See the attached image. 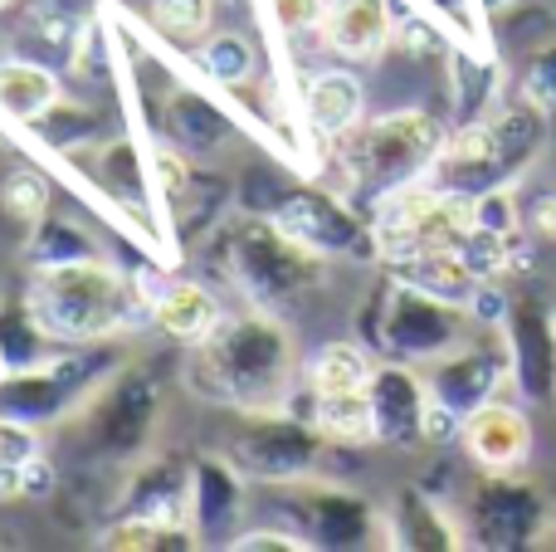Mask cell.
Listing matches in <instances>:
<instances>
[{
    "label": "cell",
    "instance_id": "obj_1",
    "mask_svg": "<svg viewBox=\"0 0 556 552\" xmlns=\"http://www.w3.org/2000/svg\"><path fill=\"white\" fill-rule=\"evenodd\" d=\"M547 147V108L538 103H513L493 117H473L444 142L440 162H434V186L450 191H498V186H518L522 172L542 156Z\"/></svg>",
    "mask_w": 556,
    "mask_h": 552
},
{
    "label": "cell",
    "instance_id": "obj_2",
    "mask_svg": "<svg viewBox=\"0 0 556 552\" xmlns=\"http://www.w3.org/2000/svg\"><path fill=\"white\" fill-rule=\"evenodd\" d=\"M132 313V289L113 264L93 260H68V264H45L29 279V323L45 338H108L117 333Z\"/></svg>",
    "mask_w": 556,
    "mask_h": 552
},
{
    "label": "cell",
    "instance_id": "obj_3",
    "mask_svg": "<svg viewBox=\"0 0 556 552\" xmlns=\"http://www.w3.org/2000/svg\"><path fill=\"white\" fill-rule=\"evenodd\" d=\"M444 127L434 123L420 108H405V113H391L381 123H371L346 152V166L362 186H371L376 196H391L401 186L420 181L425 172H434L444 152Z\"/></svg>",
    "mask_w": 556,
    "mask_h": 552
},
{
    "label": "cell",
    "instance_id": "obj_4",
    "mask_svg": "<svg viewBox=\"0 0 556 552\" xmlns=\"http://www.w3.org/2000/svg\"><path fill=\"white\" fill-rule=\"evenodd\" d=\"M508 362L528 401L556 397V309L542 299H522L508 313Z\"/></svg>",
    "mask_w": 556,
    "mask_h": 552
},
{
    "label": "cell",
    "instance_id": "obj_5",
    "mask_svg": "<svg viewBox=\"0 0 556 552\" xmlns=\"http://www.w3.org/2000/svg\"><path fill=\"white\" fill-rule=\"evenodd\" d=\"M464 450L489 475H518L532 455V426L508 401H483L479 411L464 416Z\"/></svg>",
    "mask_w": 556,
    "mask_h": 552
},
{
    "label": "cell",
    "instance_id": "obj_6",
    "mask_svg": "<svg viewBox=\"0 0 556 552\" xmlns=\"http://www.w3.org/2000/svg\"><path fill=\"white\" fill-rule=\"evenodd\" d=\"M303 117L317 137H346L362 117V84L346 68L313 74L303 88Z\"/></svg>",
    "mask_w": 556,
    "mask_h": 552
},
{
    "label": "cell",
    "instance_id": "obj_7",
    "mask_svg": "<svg viewBox=\"0 0 556 552\" xmlns=\"http://www.w3.org/2000/svg\"><path fill=\"white\" fill-rule=\"evenodd\" d=\"M323 35L337 54L366 59L391 39V10H386V0H337L323 20Z\"/></svg>",
    "mask_w": 556,
    "mask_h": 552
},
{
    "label": "cell",
    "instance_id": "obj_8",
    "mask_svg": "<svg viewBox=\"0 0 556 552\" xmlns=\"http://www.w3.org/2000/svg\"><path fill=\"white\" fill-rule=\"evenodd\" d=\"M547 524V504L538 499V489L513 485L508 475H498L489 504H483V534L489 543H528L532 534H542Z\"/></svg>",
    "mask_w": 556,
    "mask_h": 552
},
{
    "label": "cell",
    "instance_id": "obj_9",
    "mask_svg": "<svg viewBox=\"0 0 556 552\" xmlns=\"http://www.w3.org/2000/svg\"><path fill=\"white\" fill-rule=\"evenodd\" d=\"M503 357H493V352H469V357H454L450 367L440 372V381H434V397H444L459 416H469V411H479L483 401H493V391H498L503 381Z\"/></svg>",
    "mask_w": 556,
    "mask_h": 552
},
{
    "label": "cell",
    "instance_id": "obj_10",
    "mask_svg": "<svg viewBox=\"0 0 556 552\" xmlns=\"http://www.w3.org/2000/svg\"><path fill=\"white\" fill-rule=\"evenodd\" d=\"M313 426L337 446H366L381 436V411H376L371 387L366 391H342V397H317Z\"/></svg>",
    "mask_w": 556,
    "mask_h": 552
},
{
    "label": "cell",
    "instance_id": "obj_11",
    "mask_svg": "<svg viewBox=\"0 0 556 552\" xmlns=\"http://www.w3.org/2000/svg\"><path fill=\"white\" fill-rule=\"evenodd\" d=\"M156 323L181 342H205L220 328V309H215V299L201 284H172V289L156 299Z\"/></svg>",
    "mask_w": 556,
    "mask_h": 552
},
{
    "label": "cell",
    "instance_id": "obj_12",
    "mask_svg": "<svg viewBox=\"0 0 556 552\" xmlns=\"http://www.w3.org/2000/svg\"><path fill=\"white\" fill-rule=\"evenodd\" d=\"M59 103V78L39 64H0V113L35 123V117L54 113Z\"/></svg>",
    "mask_w": 556,
    "mask_h": 552
},
{
    "label": "cell",
    "instance_id": "obj_13",
    "mask_svg": "<svg viewBox=\"0 0 556 552\" xmlns=\"http://www.w3.org/2000/svg\"><path fill=\"white\" fill-rule=\"evenodd\" d=\"M376 387L371 357L356 342H327L313 357V391L317 397H342V391H366Z\"/></svg>",
    "mask_w": 556,
    "mask_h": 552
},
{
    "label": "cell",
    "instance_id": "obj_14",
    "mask_svg": "<svg viewBox=\"0 0 556 552\" xmlns=\"http://www.w3.org/2000/svg\"><path fill=\"white\" fill-rule=\"evenodd\" d=\"M0 205H5L10 221L39 225L49 211V181L39 172H10L5 186H0Z\"/></svg>",
    "mask_w": 556,
    "mask_h": 552
},
{
    "label": "cell",
    "instance_id": "obj_15",
    "mask_svg": "<svg viewBox=\"0 0 556 552\" xmlns=\"http://www.w3.org/2000/svg\"><path fill=\"white\" fill-rule=\"evenodd\" d=\"M211 10L215 0H152V20L181 45H191L211 29Z\"/></svg>",
    "mask_w": 556,
    "mask_h": 552
},
{
    "label": "cell",
    "instance_id": "obj_16",
    "mask_svg": "<svg viewBox=\"0 0 556 552\" xmlns=\"http://www.w3.org/2000/svg\"><path fill=\"white\" fill-rule=\"evenodd\" d=\"M201 64H205V74L220 78V84H244V78L254 74V49L244 45L240 35H225L201 49Z\"/></svg>",
    "mask_w": 556,
    "mask_h": 552
},
{
    "label": "cell",
    "instance_id": "obj_17",
    "mask_svg": "<svg viewBox=\"0 0 556 552\" xmlns=\"http://www.w3.org/2000/svg\"><path fill=\"white\" fill-rule=\"evenodd\" d=\"M108 548H191V534L181 528H166L156 518H142V524H123L103 538Z\"/></svg>",
    "mask_w": 556,
    "mask_h": 552
},
{
    "label": "cell",
    "instance_id": "obj_18",
    "mask_svg": "<svg viewBox=\"0 0 556 552\" xmlns=\"http://www.w3.org/2000/svg\"><path fill=\"white\" fill-rule=\"evenodd\" d=\"M522 98L528 103H538V108H556V45L552 49H542L538 59H532V68H528V84H522Z\"/></svg>",
    "mask_w": 556,
    "mask_h": 552
},
{
    "label": "cell",
    "instance_id": "obj_19",
    "mask_svg": "<svg viewBox=\"0 0 556 552\" xmlns=\"http://www.w3.org/2000/svg\"><path fill=\"white\" fill-rule=\"evenodd\" d=\"M274 15L288 35H307V29H323L327 5L323 0H274Z\"/></svg>",
    "mask_w": 556,
    "mask_h": 552
},
{
    "label": "cell",
    "instance_id": "obj_20",
    "mask_svg": "<svg viewBox=\"0 0 556 552\" xmlns=\"http://www.w3.org/2000/svg\"><path fill=\"white\" fill-rule=\"evenodd\" d=\"M39 455V440L29 426H20V421H0V469L5 465H25V460Z\"/></svg>",
    "mask_w": 556,
    "mask_h": 552
},
{
    "label": "cell",
    "instance_id": "obj_21",
    "mask_svg": "<svg viewBox=\"0 0 556 552\" xmlns=\"http://www.w3.org/2000/svg\"><path fill=\"white\" fill-rule=\"evenodd\" d=\"M235 548H240V552H293L298 543H293V538H278V534H269V528H260V534H244Z\"/></svg>",
    "mask_w": 556,
    "mask_h": 552
},
{
    "label": "cell",
    "instance_id": "obj_22",
    "mask_svg": "<svg viewBox=\"0 0 556 552\" xmlns=\"http://www.w3.org/2000/svg\"><path fill=\"white\" fill-rule=\"evenodd\" d=\"M156 166H162V186H166V196H181V181H186L181 162H176L172 152H162V156H156Z\"/></svg>",
    "mask_w": 556,
    "mask_h": 552
},
{
    "label": "cell",
    "instance_id": "obj_23",
    "mask_svg": "<svg viewBox=\"0 0 556 552\" xmlns=\"http://www.w3.org/2000/svg\"><path fill=\"white\" fill-rule=\"evenodd\" d=\"M532 221H538V230L556 235V191L542 196V201H538V211H532Z\"/></svg>",
    "mask_w": 556,
    "mask_h": 552
},
{
    "label": "cell",
    "instance_id": "obj_24",
    "mask_svg": "<svg viewBox=\"0 0 556 552\" xmlns=\"http://www.w3.org/2000/svg\"><path fill=\"white\" fill-rule=\"evenodd\" d=\"M479 5L489 10V15H503V10H508V5H518V0H479Z\"/></svg>",
    "mask_w": 556,
    "mask_h": 552
},
{
    "label": "cell",
    "instance_id": "obj_25",
    "mask_svg": "<svg viewBox=\"0 0 556 552\" xmlns=\"http://www.w3.org/2000/svg\"><path fill=\"white\" fill-rule=\"evenodd\" d=\"M5 5H10V0H0V10H5Z\"/></svg>",
    "mask_w": 556,
    "mask_h": 552
}]
</instances>
